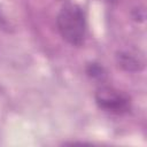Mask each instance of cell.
<instances>
[{"mask_svg": "<svg viewBox=\"0 0 147 147\" xmlns=\"http://www.w3.org/2000/svg\"><path fill=\"white\" fill-rule=\"evenodd\" d=\"M56 24L62 38L74 46L83 44L86 36V21L82 8L75 3H65L56 18Z\"/></svg>", "mask_w": 147, "mask_h": 147, "instance_id": "obj_1", "label": "cell"}, {"mask_svg": "<svg viewBox=\"0 0 147 147\" xmlns=\"http://www.w3.org/2000/svg\"><path fill=\"white\" fill-rule=\"evenodd\" d=\"M95 100L100 108L115 114L125 113L130 108L129 98L121 91H117L116 88L109 86L100 87L96 91Z\"/></svg>", "mask_w": 147, "mask_h": 147, "instance_id": "obj_2", "label": "cell"}, {"mask_svg": "<svg viewBox=\"0 0 147 147\" xmlns=\"http://www.w3.org/2000/svg\"><path fill=\"white\" fill-rule=\"evenodd\" d=\"M117 63L121 68H123L126 71H139L144 67V61L138 56L127 53V52H121L117 55Z\"/></svg>", "mask_w": 147, "mask_h": 147, "instance_id": "obj_3", "label": "cell"}]
</instances>
